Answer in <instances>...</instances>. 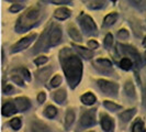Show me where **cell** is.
<instances>
[{
	"mask_svg": "<svg viewBox=\"0 0 146 132\" xmlns=\"http://www.w3.org/2000/svg\"><path fill=\"white\" fill-rule=\"evenodd\" d=\"M60 61L63 63V68L67 76L69 85H72V87H75L81 78L82 66H81L80 59L75 55H68V56L62 57Z\"/></svg>",
	"mask_w": 146,
	"mask_h": 132,
	"instance_id": "1",
	"label": "cell"
},
{
	"mask_svg": "<svg viewBox=\"0 0 146 132\" xmlns=\"http://www.w3.org/2000/svg\"><path fill=\"white\" fill-rule=\"evenodd\" d=\"M38 17H40V9L31 8L20 18L19 23L17 25V30H19V32H23L24 30L30 29L31 27H33L35 24Z\"/></svg>",
	"mask_w": 146,
	"mask_h": 132,
	"instance_id": "2",
	"label": "cell"
},
{
	"mask_svg": "<svg viewBox=\"0 0 146 132\" xmlns=\"http://www.w3.org/2000/svg\"><path fill=\"white\" fill-rule=\"evenodd\" d=\"M98 85H99V87L101 88V90L104 91L106 94H115L117 91V84H114V83H111V81H104V79H99L98 81Z\"/></svg>",
	"mask_w": 146,
	"mask_h": 132,
	"instance_id": "3",
	"label": "cell"
},
{
	"mask_svg": "<svg viewBox=\"0 0 146 132\" xmlns=\"http://www.w3.org/2000/svg\"><path fill=\"white\" fill-rule=\"evenodd\" d=\"M35 39V35L34 34H31V35H28L27 37H23L21 41H19L17 44H15L12 46V52H18L21 51L23 49H27L30 44L32 43V41Z\"/></svg>",
	"mask_w": 146,
	"mask_h": 132,
	"instance_id": "4",
	"label": "cell"
},
{
	"mask_svg": "<svg viewBox=\"0 0 146 132\" xmlns=\"http://www.w3.org/2000/svg\"><path fill=\"white\" fill-rule=\"evenodd\" d=\"M96 120H95V109L87 111L84 113V116L81 117L80 123L84 127H90V125H95Z\"/></svg>",
	"mask_w": 146,
	"mask_h": 132,
	"instance_id": "5",
	"label": "cell"
},
{
	"mask_svg": "<svg viewBox=\"0 0 146 132\" xmlns=\"http://www.w3.org/2000/svg\"><path fill=\"white\" fill-rule=\"evenodd\" d=\"M60 40H62V31L58 27H55L50 34V43L51 45H56L60 42Z\"/></svg>",
	"mask_w": 146,
	"mask_h": 132,
	"instance_id": "6",
	"label": "cell"
},
{
	"mask_svg": "<svg viewBox=\"0 0 146 132\" xmlns=\"http://www.w3.org/2000/svg\"><path fill=\"white\" fill-rule=\"evenodd\" d=\"M81 24H82V28L88 31V32H92V31H96V24L94 20L88 17V15H84L82 19H81Z\"/></svg>",
	"mask_w": 146,
	"mask_h": 132,
	"instance_id": "7",
	"label": "cell"
},
{
	"mask_svg": "<svg viewBox=\"0 0 146 132\" xmlns=\"http://www.w3.org/2000/svg\"><path fill=\"white\" fill-rule=\"evenodd\" d=\"M101 125L104 131H111L113 129V122L112 119L107 115H101Z\"/></svg>",
	"mask_w": 146,
	"mask_h": 132,
	"instance_id": "8",
	"label": "cell"
},
{
	"mask_svg": "<svg viewBox=\"0 0 146 132\" xmlns=\"http://www.w3.org/2000/svg\"><path fill=\"white\" fill-rule=\"evenodd\" d=\"M15 106H17L19 111H24V110H27L30 107V103L27 98L19 97V98L15 99Z\"/></svg>",
	"mask_w": 146,
	"mask_h": 132,
	"instance_id": "9",
	"label": "cell"
},
{
	"mask_svg": "<svg viewBox=\"0 0 146 132\" xmlns=\"http://www.w3.org/2000/svg\"><path fill=\"white\" fill-rule=\"evenodd\" d=\"M17 109H18V108L13 105V103H5L3 107H2V115H3V116H11V115L15 113Z\"/></svg>",
	"mask_w": 146,
	"mask_h": 132,
	"instance_id": "10",
	"label": "cell"
},
{
	"mask_svg": "<svg viewBox=\"0 0 146 132\" xmlns=\"http://www.w3.org/2000/svg\"><path fill=\"white\" fill-rule=\"evenodd\" d=\"M54 15H55V18H57L59 20H65L70 15V11L67 8H59L55 11Z\"/></svg>",
	"mask_w": 146,
	"mask_h": 132,
	"instance_id": "11",
	"label": "cell"
},
{
	"mask_svg": "<svg viewBox=\"0 0 146 132\" xmlns=\"http://www.w3.org/2000/svg\"><path fill=\"white\" fill-rule=\"evenodd\" d=\"M75 49H76V51L78 52L82 57H85V59H91V57L94 56V53L91 51H89L88 49L81 47V46H75Z\"/></svg>",
	"mask_w": 146,
	"mask_h": 132,
	"instance_id": "12",
	"label": "cell"
},
{
	"mask_svg": "<svg viewBox=\"0 0 146 132\" xmlns=\"http://www.w3.org/2000/svg\"><path fill=\"white\" fill-rule=\"evenodd\" d=\"M68 33H69V35H70V37H72L73 40L78 41V42H80L81 41L80 33H79V31L76 29L74 25H70V27H69V29H68Z\"/></svg>",
	"mask_w": 146,
	"mask_h": 132,
	"instance_id": "13",
	"label": "cell"
},
{
	"mask_svg": "<svg viewBox=\"0 0 146 132\" xmlns=\"http://www.w3.org/2000/svg\"><path fill=\"white\" fill-rule=\"evenodd\" d=\"M81 101L85 103V105H92L96 101V97L91 93H87L81 97Z\"/></svg>",
	"mask_w": 146,
	"mask_h": 132,
	"instance_id": "14",
	"label": "cell"
},
{
	"mask_svg": "<svg viewBox=\"0 0 146 132\" xmlns=\"http://www.w3.org/2000/svg\"><path fill=\"white\" fill-rule=\"evenodd\" d=\"M51 75V68H45V69H42L37 73V78L41 81H45Z\"/></svg>",
	"mask_w": 146,
	"mask_h": 132,
	"instance_id": "15",
	"label": "cell"
},
{
	"mask_svg": "<svg viewBox=\"0 0 146 132\" xmlns=\"http://www.w3.org/2000/svg\"><path fill=\"white\" fill-rule=\"evenodd\" d=\"M117 18V13H110V15H108L104 18L103 24H104V25H111V24H113V23L115 22Z\"/></svg>",
	"mask_w": 146,
	"mask_h": 132,
	"instance_id": "16",
	"label": "cell"
},
{
	"mask_svg": "<svg viewBox=\"0 0 146 132\" xmlns=\"http://www.w3.org/2000/svg\"><path fill=\"white\" fill-rule=\"evenodd\" d=\"M124 89L126 95L129 96V97H134L135 96V89H134V86H133V84H132L131 81H126Z\"/></svg>",
	"mask_w": 146,
	"mask_h": 132,
	"instance_id": "17",
	"label": "cell"
},
{
	"mask_svg": "<svg viewBox=\"0 0 146 132\" xmlns=\"http://www.w3.org/2000/svg\"><path fill=\"white\" fill-rule=\"evenodd\" d=\"M66 98V93L65 90H57L54 95V99L57 101L58 103H62Z\"/></svg>",
	"mask_w": 146,
	"mask_h": 132,
	"instance_id": "18",
	"label": "cell"
},
{
	"mask_svg": "<svg viewBox=\"0 0 146 132\" xmlns=\"http://www.w3.org/2000/svg\"><path fill=\"white\" fill-rule=\"evenodd\" d=\"M74 119H75V113H74L73 110H68L67 113H66V120H65V125L66 127H69L74 122Z\"/></svg>",
	"mask_w": 146,
	"mask_h": 132,
	"instance_id": "19",
	"label": "cell"
},
{
	"mask_svg": "<svg viewBox=\"0 0 146 132\" xmlns=\"http://www.w3.org/2000/svg\"><path fill=\"white\" fill-rule=\"evenodd\" d=\"M134 113H135V109H130V110L124 111V112H122V113L120 115V117L122 118V120H124V121H129Z\"/></svg>",
	"mask_w": 146,
	"mask_h": 132,
	"instance_id": "20",
	"label": "cell"
},
{
	"mask_svg": "<svg viewBox=\"0 0 146 132\" xmlns=\"http://www.w3.org/2000/svg\"><path fill=\"white\" fill-rule=\"evenodd\" d=\"M56 113H57V110L55 107H53V106H48L46 110H45V115L47 116L48 118H53L56 116Z\"/></svg>",
	"mask_w": 146,
	"mask_h": 132,
	"instance_id": "21",
	"label": "cell"
},
{
	"mask_svg": "<svg viewBox=\"0 0 146 132\" xmlns=\"http://www.w3.org/2000/svg\"><path fill=\"white\" fill-rule=\"evenodd\" d=\"M10 125H11V128L13 130H19L21 128V120L19 118H15V119H12L10 121Z\"/></svg>",
	"mask_w": 146,
	"mask_h": 132,
	"instance_id": "22",
	"label": "cell"
},
{
	"mask_svg": "<svg viewBox=\"0 0 146 132\" xmlns=\"http://www.w3.org/2000/svg\"><path fill=\"white\" fill-rule=\"evenodd\" d=\"M103 105H104L106 108H108L109 110H117L121 108V106H119V105H117V103H112V101H108V100H106V101L103 103Z\"/></svg>",
	"mask_w": 146,
	"mask_h": 132,
	"instance_id": "23",
	"label": "cell"
},
{
	"mask_svg": "<svg viewBox=\"0 0 146 132\" xmlns=\"http://www.w3.org/2000/svg\"><path fill=\"white\" fill-rule=\"evenodd\" d=\"M121 67L123 68V69H125V71H127V69H130L132 67V62L130 59H123L122 61H121Z\"/></svg>",
	"mask_w": 146,
	"mask_h": 132,
	"instance_id": "24",
	"label": "cell"
},
{
	"mask_svg": "<svg viewBox=\"0 0 146 132\" xmlns=\"http://www.w3.org/2000/svg\"><path fill=\"white\" fill-rule=\"evenodd\" d=\"M133 131L134 132H144L145 129H144V123L142 121H137L135 125H133Z\"/></svg>",
	"mask_w": 146,
	"mask_h": 132,
	"instance_id": "25",
	"label": "cell"
},
{
	"mask_svg": "<svg viewBox=\"0 0 146 132\" xmlns=\"http://www.w3.org/2000/svg\"><path fill=\"white\" fill-rule=\"evenodd\" d=\"M62 83V77L59 76V75H56L51 81V86L52 87H57L59 84Z\"/></svg>",
	"mask_w": 146,
	"mask_h": 132,
	"instance_id": "26",
	"label": "cell"
},
{
	"mask_svg": "<svg viewBox=\"0 0 146 132\" xmlns=\"http://www.w3.org/2000/svg\"><path fill=\"white\" fill-rule=\"evenodd\" d=\"M32 130L34 131H44V130H47L46 129V127L43 125H37V122L35 123V125H33V128H32Z\"/></svg>",
	"mask_w": 146,
	"mask_h": 132,
	"instance_id": "27",
	"label": "cell"
},
{
	"mask_svg": "<svg viewBox=\"0 0 146 132\" xmlns=\"http://www.w3.org/2000/svg\"><path fill=\"white\" fill-rule=\"evenodd\" d=\"M46 62H47V57L46 56H40V57H37L35 59V64L36 65H41V64H44Z\"/></svg>",
	"mask_w": 146,
	"mask_h": 132,
	"instance_id": "28",
	"label": "cell"
},
{
	"mask_svg": "<svg viewBox=\"0 0 146 132\" xmlns=\"http://www.w3.org/2000/svg\"><path fill=\"white\" fill-rule=\"evenodd\" d=\"M22 8H23L22 5H13V6H11V7H10L9 10H10L11 12H17V11H20Z\"/></svg>",
	"mask_w": 146,
	"mask_h": 132,
	"instance_id": "29",
	"label": "cell"
},
{
	"mask_svg": "<svg viewBox=\"0 0 146 132\" xmlns=\"http://www.w3.org/2000/svg\"><path fill=\"white\" fill-rule=\"evenodd\" d=\"M117 35H119V37H121V39H127L129 37V32L126 30H121Z\"/></svg>",
	"mask_w": 146,
	"mask_h": 132,
	"instance_id": "30",
	"label": "cell"
},
{
	"mask_svg": "<svg viewBox=\"0 0 146 132\" xmlns=\"http://www.w3.org/2000/svg\"><path fill=\"white\" fill-rule=\"evenodd\" d=\"M112 35L111 34H107V37H106V39H104V44L107 45V46H110L111 44H112Z\"/></svg>",
	"mask_w": 146,
	"mask_h": 132,
	"instance_id": "31",
	"label": "cell"
},
{
	"mask_svg": "<svg viewBox=\"0 0 146 132\" xmlns=\"http://www.w3.org/2000/svg\"><path fill=\"white\" fill-rule=\"evenodd\" d=\"M98 62H99V63H101L102 66H104V67H108V68L111 67V63H110L108 59H99Z\"/></svg>",
	"mask_w": 146,
	"mask_h": 132,
	"instance_id": "32",
	"label": "cell"
},
{
	"mask_svg": "<svg viewBox=\"0 0 146 132\" xmlns=\"http://www.w3.org/2000/svg\"><path fill=\"white\" fill-rule=\"evenodd\" d=\"M136 6H146V0H131Z\"/></svg>",
	"mask_w": 146,
	"mask_h": 132,
	"instance_id": "33",
	"label": "cell"
},
{
	"mask_svg": "<svg viewBox=\"0 0 146 132\" xmlns=\"http://www.w3.org/2000/svg\"><path fill=\"white\" fill-rule=\"evenodd\" d=\"M21 72H22V74L24 75V77H25L28 81H30V79H31V77H30V73H29V71H28V69H25V68H21Z\"/></svg>",
	"mask_w": 146,
	"mask_h": 132,
	"instance_id": "34",
	"label": "cell"
},
{
	"mask_svg": "<svg viewBox=\"0 0 146 132\" xmlns=\"http://www.w3.org/2000/svg\"><path fill=\"white\" fill-rule=\"evenodd\" d=\"M45 98H46V96H45V94H44V93H40V94H38V96H37V100H38V103H41L45 100Z\"/></svg>",
	"mask_w": 146,
	"mask_h": 132,
	"instance_id": "35",
	"label": "cell"
},
{
	"mask_svg": "<svg viewBox=\"0 0 146 132\" xmlns=\"http://www.w3.org/2000/svg\"><path fill=\"white\" fill-rule=\"evenodd\" d=\"M12 81H15V83L19 84V85H21V86L23 85V81H22L19 76H12Z\"/></svg>",
	"mask_w": 146,
	"mask_h": 132,
	"instance_id": "36",
	"label": "cell"
},
{
	"mask_svg": "<svg viewBox=\"0 0 146 132\" xmlns=\"http://www.w3.org/2000/svg\"><path fill=\"white\" fill-rule=\"evenodd\" d=\"M88 46H89L90 49H97V47H98V43H97L96 41H89V42H88Z\"/></svg>",
	"mask_w": 146,
	"mask_h": 132,
	"instance_id": "37",
	"label": "cell"
},
{
	"mask_svg": "<svg viewBox=\"0 0 146 132\" xmlns=\"http://www.w3.org/2000/svg\"><path fill=\"white\" fill-rule=\"evenodd\" d=\"M53 3H56V5H60V3H66V2H69L70 0H50Z\"/></svg>",
	"mask_w": 146,
	"mask_h": 132,
	"instance_id": "38",
	"label": "cell"
},
{
	"mask_svg": "<svg viewBox=\"0 0 146 132\" xmlns=\"http://www.w3.org/2000/svg\"><path fill=\"white\" fill-rule=\"evenodd\" d=\"M13 90V88L11 87V86H6V87L3 88V93L5 94H12L11 91Z\"/></svg>",
	"mask_w": 146,
	"mask_h": 132,
	"instance_id": "39",
	"label": "cell"
},
{
	"mask_svg": "<svg viewBox=\"0 0 146 132\" xmlns=\"http://www.w3.org/2000/svg\"><path fill=\"white\" fill-rule=\"evenodd\" d=\"M144 103L146 105V90H145V93H144Z\"/></svg>",
	"mask_w": 146,
	"mask_h": 132,
	"instance_id": "40",
	"label": "cell"
},
{
	"mask_svg": "<svg viewBox=\"0 0 146 132\" xmlns=\"http://www.w3.org/2000/svg\"><path fill=\"white\" fill-rule=\"evenodd\" d=\"M143 45H144V46H146V37H145V39H144V42H143Z\"/></svg>",
	"mask_w": 146,
	"mask_h": 132,
	"instance_id": "41",
	"label": "cell"
},
{
	"mask_svg": "<svg viewBox=\"0 0 146 132\" xmlns=\"http://www.w3.org/2000/svg\"><path fill=\"white\" fill-rule=\"evenodd\" d=\"M10 1H22V0H10Z\"/></svg>",
	"mask_w": 146,
	"mask_h": 132,
	"instance_id": "42",
	"label": "cell"
},
{
	"mask_svg": "<svg viewBox=\"0 0 146 132\" xmlns=\"http://www.w3.org/2000/svg\"><path fill=\"white\" fill-rule=\"evenodd\" d=\"M145 59H146V52H145Z\"/></svg>",
	"mask_w": 146,
	"mask_h": 132,
	"instance_id": "43",
	"label": "cell"
},
{
	"mask_svg": "<svg viewBox=\"0 0 146 132\" xmlns=\"http://www.w3.org/2000/svg\"><path fill=\"white\" fill-rule=\"evenodd\" d=\"M112 1H115V0H112Z\"/></svg>",
	"mask_w": 146,
	"mask_h": 132,
	"instance_id": "44",
	"label": "cell"
}]
</instances>
